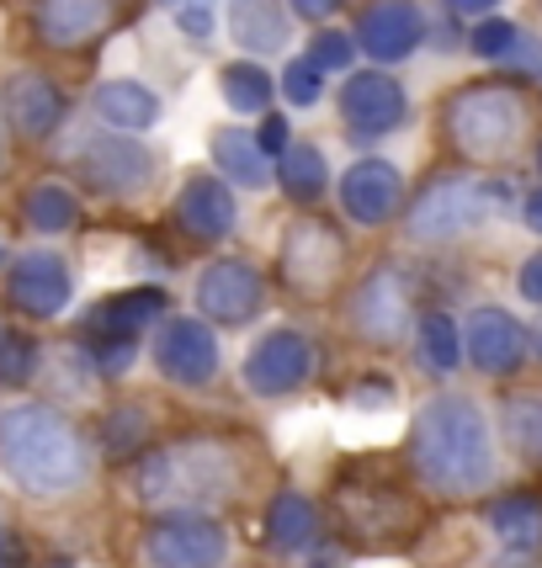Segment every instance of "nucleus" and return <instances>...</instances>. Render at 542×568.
Listing matches in <instances>:
<instances>
[{
    "mask_svg": "<svg viewBox=\"0 0 542 568\" xmlns=\"http://www.w3.org/2000/svg\"><path fill=\"white\" fill-rule=\"evenodd\" d=\"M27 223L38 229V234H64L74 223V213H80V202H74L70 186H53V181H43L38 192H27Z\"/></svg>",
    "mask_w": 542,
    "mask_h": 568,
    "instance_id": "obj_29",
    "label": "nucleus"
},
{
    "mask_svg": "<svg viewBox=\"0 0 542 568\" xmlns=\"http://www.w3.org/2000/svg\"><path fill=\"white\" fill-rule=\"evenodd\" d=\"M234 43L245 53H277L288 43V17L277 0H240L234 6Z\"/></svg>",
    "mask_w": 542,
    "mask_h": 568,
    "instance_id": "obj_24",
    "label": "nucleus"
},
{
    "mask_svg": "<svg viewBox=\"0 0 542 568\" xmlns=\"http://www.w3.org/2000/svg\"><path fill=\"white\" fill-rule=\"evenodd\" d=\"M229 452L223 446H175V452H160L139 468V495L144 499H213L229 478Z\"/></svg>",
    "mask_w": 542,
    "mask_h": 568,
    "instance_id": "obj_5",
    "label": "nucleus"
},
{
    "mask_svg": "<svg viewBox=\"0 0 542 568\" xmlns=\"http://www.w3.org/2000/svg\"><path fill=\"white\" fill-rule=\"evenodd\" d=\"M538 165H542V149H538Z\"/></svg>",
    "mask_w": 542,
    "mask_h": 568,
    "instance_id": "obj_48",
    "label": "nucleus"
},
{
    "mask_svg": "<svg viewBox=\"0 0 542 568\" xmlns=\"http://www.w3.org/2000/svg\"><path fill=\"white\" fill-rule=\"evenodd\" d=\"M80 171L91 186H101L107 197H128V192H139L149 175H154V160H149V149L139 139H97V144H86L80 154Z\"/></svg>",
    "mask_w": 542,
    "mask_h": 568,
    "instance_id": "obj_13",
    "label": "nucleus"
},
{
    "mask_svg": "<svg viewBox=\"0 0 542 568\" xmlns=\"http://www.w3.org/2000/svg\"><path fill=\"white\" fill-rule=\"evenodd\" d=\"M261 303H267V282L245 261H219L198 282V308L219 324H245L250 314H261Z\"/></svg>",
    "mask_w": 542,
    "mask_h": 568,
    "instance_id": "obj_10",
    "label": "nucleus"
},
{
    "mask_svg": "<svg viewBox=\"0 0 542 568\" xmlns=\"http://www.w3.org/2000/svg\"><path fill=\"white\" fill-rule=\"evenodd\" d=\"M538 356H542V329H538Z\"/></svg>",
    "mask_w": 542,
    "mask_h": 568,
    "instance_id": "obj_46",
    "label": "nucleus"
},
{
    "mask_svg": "<svg viewBox=\"0 0 542 568\" xmlns=\"http://www.w3.org/2000/svg\"><path fill=\"white\" fill-rule=\"evenodd\" d=\"M420 362L431 372H452L463 362V335H458V324L446 314H425L420 320Z\"/></svg>",
    "mask_w": 542,
    "mask_h": 568,
    "instance_id": "obj_30",
    "label": "nucleus"
},
{
    "mask_svg": "<svg viewBox=\"0 0 542 568\" xmlns=\"http://www.w3.org/2000/svg\"><path fill=\"white\" fill-rule=\"evenodd\" d=\"M490 526L511 552H526V547L542 542V505H532V499H500L490 510Z\"/></svg>",
    "mask_w": 542,
    "mask_h": 568,
    "instance_id": "obj_26",
    "label": "nucleus"
},
{
    "mask_svg": "<svg viewBox=\"0 0 542 568\" xmlns=\"http://www.w3.org/2000/svg\"><path fill=\"white\" fill-rule=\"evenodd\" d=\"M255 139H261V149H267V154H282V149H288V123H282V118H267Z\"/></svg>",
    "mask_w": 542,
    "mask_h": 568,
    "instance_id": "obj_39",
    "label": "nucleus"
},
{
    "mask_svg": "<svg viewBox=\"0 0 542 568\" xmlns=\"http://www.w3.org/2000/svg\"><path fill=\"white\" fill-rule=\"evenodd\" d=\"M175 223L187 234H198V240H223L234 229V197H229V186L213 181V175L187 181V192L175 197Z\"/></svg>",
    "mask_w": 542,
    "mask_h": 568,
    "instance_id": "obj_19",
    "label": "nucleus"
},
{
    "mask_svg": "<svg viewBox=\"0 0 542 568\" xmlns=\"http://www.w3.org/2000/svg\"><path fill=\"white\" fill-rule=\"evenodd\" d=\"M6 293H11V308H22L32 320H53V314L70 308L74 282H70V266H64L59 255H22V261L11 266Z\"/></svg>",
    "mask_w": 542,
    "mask_h": 568,
    "instance_id": "obj_12",
    "label": "nucleus"
},
{
    "mask_svg": "<svg viewBox=\"0 0 542 568\" xmlns=\"http://www.w3.org/2000/svg\"><path fill=\"white\" fill-rule=\"evenodd\" d=\"M160 308H165V293H160V287H139V293H123V297H112V303H101L97 314L86 320V329L101 335V341H133V329H144Z\"/></svg>",
    "mask_w": 542,
    "mask_h": 568,
    "instance_id": "obj_23",
    "label": "nucleus"
},
{
    "mask_svg": "<svg viewBox=\"0 0 542 568\" xmlns=\"http://www.w3.org/2000/svg\"><path fill=\"white\" fill-rule=\"evenodd\" d=\"M335 6H341V0H293V11H298V17H330Z\"/></svg>",
    "mask_w": 542,
    "mask_h": 568,
    "instance_id": "obj_41",
    "label": "nucleus"
},
{
    "mask_svg": "<svg viewBox=\"0 0 542 568\" xmlns=\"http://www.w3.org/2000/svg\"><path fill=\"white\" fill-rule=\"evenodd\" d=\"M324 181H330V171H324V154L314 144L282 149V186H288V197L314 202L324 192Z\"/></svg>",
    "mask_w": 542,
    "mask_h": 568,
    "instance_id": "obj_28",
    "label": "nucleus"
},
{
    "mask_svg": "<svg viewBox=\"0 0 542 568\" xmlns=\"http://www.w3.org/2000/svg\"><path fill=\"white\" fill-rule=\"evenodd\" d=\"M341 207L357 223H383L399 207V171L389 160H357L341 175Z\"/></svg>",
    "mask_w": 542,
    "mask_h": 568,
    "instance_id": "obj_16",
    "label": "nucleus"
},
{
    "mask_svg": "<svg viewBox=\"0 0 542 568\" xmlns=\"http://www.w3.org/2000/svg\"><path fill=\"white\" fill-rule=\"evenodd\" d=\"M309 372H314V346L298 329H271L245 356V383H250V394H261V398L293 394Z\"/></svg>",
    "mask_w": 542,
    "mask_h": 568,
    "instance_id": "obj_7",
    "label": "nucleus"
},
{
    "mask_svg": "<svg viewBox=\"0 0 542 568\" xmlns=\"http://www.w3.org/2000/svg\"><path fill=\"white\" fill-rule=\"evenodd\" d=\"M505 202H511L505 186H490V181H442V186H431V192L410 207V240L442 245V240L463 234L473 223L494 219Z\"/></svg>",
    "mask_w": 542,
    "mask_h": 568,
    "instance_id": "obj_4",
    "label": "nucleus"
},
{
    "mask_svg": "<svg viewBox=\"0 0 542 568\" xmlns=\"http://www.w3.org/2000/svg\"><path fill=\"white\" fill-rule=\"evenodd\" d=\"M446 133L469 160H500L526 133V106L505 85H469L446 106Z\"/></svg>",
    "mask_w": 542,
    "mask_h": 568,
    "instance_id": "obj_3",
    "label": "nucleus"
},
{
    "mask_svg": "<svg viewBox=\"0 0 542 568\" xmlns=\"http://www.w3.org/2000/svg\"><path fill=\"white\" fill-rule=\"evenodd\" d=\"M500 568H526V564H516V558H511V564H500Z\"/></svg>",
    "mask_w": 542,
    "mask_h": 568,
    "instance_id": "obj_45",
    "label": "nucleus"
},
{
    "mask_svg": "<svg viewBox=\"0 0 542 568\" xmlns=\"http://www.w3.org/2000/svg\"><path fill=\"white\" fill-rule=\"evenodd\" d=\"M97 367H107V372L133 367V341H101V346H97Z\"/></svg>",
    "mask_w": 542,
    "mask_h": 568,
    "instance_id": "obj_37",
    "label": "nucleus"
},
{
    "mask_svg": "<svg viewBox=\"0 0 542 568\" xmlns=\"http://www.w3.org/2000/svg\"><path fill=\"white\" fill-rule=\"evenodd\" d=\"M219 91H223V101L234 106V112H267L271 106V74L261 70V64H223V74H219Z\"/></svg>",
    "mask_w": 542,
    "mask_h": 568,
    "instance_id": "obj_27",
    "label": "nucleus"
},
{
    "mask_svg": "<svg viewBox=\"0 0 542 568\" xmlns=\"http://www.w3.org/2000/svg\"><path fill=\"white\" fill-rule=\"evenodd\" d=\"M97 112L118 133H144L160 118V97L139 80H107V85H97Z\"/></svg>",
    "mask_w": 542,
    "mask_h": 568,
    "instance_id": "obj_22",
    "label": "nucleus"
},
{
    "mask_svg": "<svg viewBox=\"0 0 542 568\" xmlns=\"http://www.w3.org/2000/svg\"><path fill=\"white\" fill-rule=\"evenodd\" d=\"M0 568H22V552H17V542H0Z\"/></svg>",
    "mask_w": 542,
    "mask_h": 568,
    "instance_id": "obj_44",
    "label": "nucleus"
},
{
    "mask_svg": "<svg viewBox=\"0 0 542 568\" xmlns=\"http://www.w3.org/2000/svg\"><path fill=\"white\" fill-rule=\"evenodd\" d=\"M107 17H112L107 0H43L38 6V32L53 49H74V43L97 38L107 27Z\"/></svg>",
    "mask_w": 542,
    "mask_h": 568,
    "instance_id": "obj_21",
    "label": "nucleus"
},
{
    "mask_svg": "<svg viewBox=\"0 0 542 568\" xmlns=\"http://www.w3.org/2000/svg\"><path fill=\"white\" fill-rule=\"evenodd\" d=\"M415 468L431 489L442 495H473L484 489L494 473V446H490V425L479 415V404L446 394L431 398L415 420Z\"/></svg>",
    "mask_w": 542,
    "mask_h": 568,
    "instance_id": "obj_1",
    "label": "nucleus"
},
{
    "mask_svg": "<svg viewBox=\"0 0 542 568\" xmlns=\"http://www.w3.org/2000/svg\"><path fill=\"white\" fill-rule=\"evenodd\" d=\"M351 59H357V38L351 32H320L314 43H309V64L320 74H335V70H351Z\"/></svg>",
    "mask_w": 542,
    "mask_h": 568,
    "instance_id": "obj_32",
    "label": "nucleus"
},
{
    "mask_svg": "<svg viewBox=\"0 0 542 568\" xmlns=\"http://www.w3.org/2000/svg\"><path fill=\"white\" fill-rule=\"evenodd\" d=\"M505 59H516L521 70L538 74L542 70V43H538V38H526V32H516V43H511V53H505Z\"/></svg>",
    "mask_w": 542,
    "mask_h": 568,
    "instance_id": "obj_38",
    "label": "nucleus"
},
{
    "mask_svg": "<svg viewBox=\"0 0 542 568\" xmlns=\"http://www.w3.org/2000/svg\"><path fill=\"white\" fill-rule=\"evenodd\" d=\"M452 11H463V17H479V11H494L500 0H446Z\"/></svg>",
    "mask_w": 542,
    "mask_h": 568,
    "instance_id": "obj_42",
    "label": "nucleus"
},
{
    "mask_svg": "<svg viewBox=\"0 0 542 568\" xmlns=\"http://www.w3.org/2000/svg\"><path fill=\"white\" fill-rule=\"evenodd\" d=\"M175 27H181L187 38H208V32H213V6H208V0H187V6H175Z\"/></svg>",
    "mask_w": 542,
    "mask_h": 568,
    "instance_id": "obj_36",
    "label": "nucleus"
},
{
    "mask_svg": "<svg viewBox=\"0 0 542 568\" xmlns=\"http://www.w3.org/2000/svg\"><path fill=\"white\" fill-rule=\"evenodd\" d=\"M32 367H38V346L17 329H0V383H27Z\"/></svg>",
    "mask_w": 542,
    "mask_h": 568,
    "instance_id": "obj_33",
    "label": "nucleus"
},
{
    "mask_svg": "<svg viewBox=\"0 0 542 568\" xmlns=\"http://www.w3.org/2000/svg\"><path fill=\"white\" fill-rule=\"evenodd\" d=\"M505 436L526 457H542V398H511L505 404Z\"/></svg>",
    "mask_w": 542,
    "mask_h": 568,
    "instance_id": "obj_31",
    "label": "nucleus"
},
{
    "mask_svg": "<svg viewBox=\"0 0 542 568\" xmlns=\"http://www.w3.org/2000/svg\"><path fill=\"white\" fill-rule=\"evenodd\" d=\"M6 112H11V123L22 128L27 139H43V133H53L59 118H64V97H59L53 80L22 70L6 80Z\"/></svg>",
    "mask_w": 542,
    "mask_h": 568,
    "instance_id": "obj_18",
    "label": "nucleus"
},
{
    "mask_svg": "<svg viewBox=\"0 0 542 568\" xmlns=\"http://www.w3.org/2000/svg\"><path fill=\"white\" fill-rule=\"evenodd\" d=\"M229 558V531L213 516H165L144 531L149 568H219Z\"/></svg>",
    "mask_w": 542,
    "mask_h": 568,
    "instance_id": "obj_6",
    "label": "nucleus"
},
{
    "mask_svg": "<svg viewBox=\"0 0 542 568\" xmlns=\"http://www.w3.org/2000/svg\"><path fill=\"white\" fill-rule=\"evenodd\" d=\"M341 118L351 133L362 139H378L389 128L404 123V91L383 70H368V74H351L341 85Z\"/></svg>",
    "mask_w": 542,
    "mask_h": 568,
    "instance_id": "obj_11",
    "label": "nucleus"
},
{
    "mask_svg": "<svg viewBox=\"0 0 542 568\" xmlns=\"http://www.w3.org/2000/svg\"><path fill=\"white\" fill-rule=\"evenodd\" d=\"M521 213H526V229H538V234H542V192H532Z\"/></svg>",
    "mask_w": 542,
    "mask_h": 568,
    "instance_id": "obj_43",
    "label": "nucleus"
},
{
    "mask_svg": "<svg viewBox=\"0 0 542 568\" xmlns=\"http://www.w3.org/2000/svg\"><path fill=\"white\" fill-rule=\"evenodd\" d=\"M314 531H320V516H314V505L303 495H277L267 510V537L277 547H288V552H298V547L314 542Z\"/></svg>",
    "mask_w": 542,
    "mask_h": 568,
    "instance_id": "obj_25",
    "label": "nucleus"
},
{
    "mask_svg": "<svg viewBox=\"0 0 542 568\" xmlns=\"http://www.w3.org/2000/svg\"><path fill=\"white\" fill-rule=\"evenodd\" d=\"M0 468L27 495H70L86 478L80 430L49 404H11L0 409Z\"/></svg>",
    "mask_w": 542,
    "mask_h": 568,
    "instance_id": "obj_2",
    "label": "nucleus"
},
{
    "mask_svg": "<svg viewBox=\"0 0 542 568\" xmlns=\"http://www.w3.org/2000/svg\"><path fill=\"white\" fill-rule=\"evenodd\" d=\"M404 308H410V297H404V282H399L394 272H378L357 293V303H351V320H357V329L368 335V341H378V346H394L399 335H404Z\"/></svg>",
    "mask_w": 542,
    "mask_h": 568,
    "instance_id": "obj_17",
    "label": "nucleus"
},
{
    "mask_svg": "<svg viewBox=\"0 0 542 568\" xmlns=\"http://www.w3.org/2000/svg\"><path fill=\"white\" fill-rule=\"evenodd\" d=\"M463 351L479 372H516L526 362V329H521L505 308H479L469 320V335H463Z\"/></svg>",
    "mask_w": 542,
    "mask_h": 568,
    "instance_id": "obj_15",
    "label": "nucleus"
},
{
    "mask_svg": "<svg viewBox=\"0 0 542 568\" xmlns=\"http://www.w3.org/2000/svg\"><path fill=\"white\" fill-rule=\"evenodd\" d=\"M282 91H288V101H293V106H314V101H320V70H314L309 59L288 64V74H282Z\"/></svg>",
    "mask_w": 542,
    "mask_h": 568,
    "instance_id": "obj_35",
    "label": "nucleus"
},
{
    "mask_svg": "<svg viewBox=\"0 0 542 568\" xmlns=\"http://www.w3.org/2000/svg\"><path fill=\"white\" fill-rule=\"evenodd\" d=\"M469 43H473V53H479V59H505V53H511V43H516V27L500 22V17H490V22L473 27Z\"/></svg>",
    "mask_w": 542,
    "mask_h": 568,
    "instance_id": "obj_34",
    "label": "nucleus"
},
{
    "mask_svg": "<svg viewBox=\"0 0 542 568\" xmlns=\"http://www.w3.org/2000/svg\"><path fill=\"white\" fill-rule=\"evenodd\" d=\"M420 38H425V17H420L415 0H378L357 27V49L378 59V64L410 59L420 49Z\"/></svg>",
    "mask_w": 542,
    "mask_h": 568,
    "instance_id": "obj_9",
    "label": "nucleus"
},
{
    "mask_svg": "<svg viewBox=\"0 0 542 568\" xmlns=\"http://www.w3.org/2000/svg\"><path fill=\"white\" fill-rule=\"evenodd\" d=\"M154 356H160V372L171 383H208L219 372V341L202 320H171L160 329Z\"/></svg>",
    "mask_w": 542,
    "mask_h": 568,
    "instance_id": "obj_14",
    "label": "nucleus"
},
{
    "mask_svg": "<svg viewBox=\"0 0 542 568\" xmlns=\"http://www.w3.org/2000/svg\"><path fill=\"white\" fill-rule=\"evenodd\" d=\"M341 234L330 223H293V234L282 240V272L298 293H330L341 276Z\"/></svg>",
    "mask_w": 542,
    "mask_h": 568,
    "instance_id": "obj_8",
    "label": "nucleus"
},
{
    "mask_svg": "<svg viewBox=\"0 0 542 568\" xmlns=\"http://www.w3.org/2000/svg\"><path fill=\"white\" fill-rule=\"evenodd\" d=\"M213 165H219L223 181H234V186H245V192H267L271 186V165H267V149L255 133H240V128H219L213 133Z\"/></svg>",
    "mask_w": 542,
    "mask_h": 568,
    "instance_id": "obj_20",
    "label": "nucleus"
},
{
    "mask_svg": "<svg viewBox=\"0 0 542 568\" xmlns=\"http://www.w3.org/2000/svg\"><path fill=\"white\" fill-rule=\"evenodd\" d=\"M171 6H187V0H171ZM208 6H213V0H208Z\"/></svg>",
    "mask_w": 542,
    "mask_h": 568,
    "instance_id": "obj_47",
    "label": "nucleus"
},
{
    "mask_svg": "<svg viewBox=\"0 0 542 568\" xmlns=\"http://www.w3.org/2000/svg\"><path fill=\"white\" fill-rule=\"evenodd\" d=\"M521 297L542 303V255H532V261L521 266Z\"/></svg>",
    "mask_w": 542,
    "mask_h": 568,
    "instance_id": "obj_40",
    "label": "nucleus"
}]
</instances>
